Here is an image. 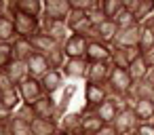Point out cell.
Returning a JSON list of instances; mask_svg holds the SVG:
<instances>
[{
    "instance_id": "6da1fadb",
    "label": "cell",
    "mask_w": 154,
    "mask_h": 135,
    "mask_svg": "<svg viewBox=\"0 0 154 135\" xmlns=\"http://www.w3.org/2000/svg\"><path fill=\"white\" fill-rule=\"evenodd\" d=\"M108 91H110V97H127L133 89V80L129 76L127 70H120V68H112L110 72V78H108Z\"/></svg>"
},
{
    "instance_id": "7a4b0ae2",
    "label": "cell",
    "mask_w": 154,
    "mask_h": 135,
    "mask_svg": "<svg viewBox=\"0 0 154 135\" xmlns=\"http://www.w3.org/2000/svg\"><path fill=\"white\" fill-rule=\"evenodd\" d=\"M125 108H129V103L125 101V97H108L93 114H95L103 124H114L118 112L125 110Z\"/></svg>"
},
{
    "instance_id": "3957f363",
    "label": "cell",
    "mask_w": 154,
    "mask_h": 135,
    "mask_svg": "<svg viewBox=\"0 0 154 135\" xmlns=\"http://www.w3.org/2000/svg\"><path fill=\"white\" fill-rule=\"evenodd\" d=\"M68 30L70 34H76V36H85L87 40H95V30L87 17V13H78V11H72L70 17H68Z\"/></svg>"
},
{
    "instance_id": "277c9868",
    "label": "cell",
    "mask_w": 154,
    "mask_h": 135,
    "mask_svg": "<svg viewBox=\"0 0 154 135\" xmlns=\"http://www.w3.org/2000/svg\"><path fill=\"white\" fill-rule=\"evenodd\" d=\"M108 97H110V91H108L106 84H89V82H85V108L80 112L82 114L85 112H95Z\"/></svg>"
},
{
    "instance_id": "5b68a950",
    "label": "cell",
    "mask_w": 154,
    "mask_h": 135,
    "mask_svg": "<svg viewBox=\"0 0 154 135\" xmlns=\"http://www.w3.org/2000/svg\"><path fill=\"white\" fill-rule=\"evenodd\" d=\"M32 110L36 114V118H42V120H59L61 118V112H59V101L53 97V95H45L40 97L36 103H32Z\"/></svg>"
},
{
    "instance_id": "8992f818",
    "label": "cell",
    "mask_w": 154,
    "mask_h": 135,
    "mask_svg": "<svg viewBox=\"0 0 154 135\" xmlns=\"http://www.w3.org/2000/svg\"><path fill=\"white\" fill-rule=\"evenodd\" d=\"M45 2V19H53V21H68L72 9H70V0H42Z\"/></svg>"
},
{
    "instance_id": "52a82bcc",
    "label": "cell",
    "mask_w": 154,
    "mask_h": 135,
    "mask_svg": "<svg viewBox=\"0 0 154 135\" xmlns=\"http://www.w3.org/2000/svg\"><path fill=\"white\" fill-rule=\"evenodd\" d=\"M19 95H21V99H23V103H36L40 97H45L47 93H45V89H42V84H40V80L38 78H28V80H23L19 87Z\"/></svg>"
},
{
    "instance_id": "ba28073f",
    "label": "cell",
    "mask_w": 154,
    "mask_h": 135,
    "mask_svg": "<svg viewBox=\"0 0 154 135\" xmlns=\"http://www.w3.org/2000/svg\"><path fill=\"white\" fill-rule=\"evenodd\" d=\"M40 32L47 34V36H51V38H55L61 44L70 38V30H68L66 21H53V19H45L42 17L40 19Z\"/></svg>"
},
{
    "instance_id": "9c48e42d",
    "label": "cell",
    "mask_w": 154,
    "mask_h": 135,
    "mask_svg": "<svg viewBox=\"0 0 154 135\" xmlns=\"http://www.w3.org/2000/svg\"><path fill=\"white\" fill-rule=\"evenodd\" d=\"M15 32H17V38L32 40L36 34H40V19L26 17V15H17L15 17Z\"/></svg>"
},
{
    "instance_id": "30bf717a",
    "label": "cell",
    "mask_w": 154,
    "mask_h": 135,
    "mask_svg": "<svg viewBox=\"0 0 154 135\" xmlns=\"http://www.w3.org/2000/svg\"><path fill=\"white\" fill-rule=\"evenodd\" d=\"M141 55L139 49H120V47H112V68H120V70H129V66Z\"/></svg>"
},
{
    "instance_id": "8fae6325",
    "label": "cell",
    "mask_w": 154,
    "mask_h": 135,
    "mask_svg": "<svg viewBox=\"0 0 154 135\" xmlns=\"http://www.w3.org/2000/svg\"><path fill=\"white\" fill-rule=\"evenodd\" d=\"M87 47H89V40L85 36H76V34H70V38L61 44V49H63L68 59L87 57Z\"/></svg>"
},
{
    "instance_id": "7c38bea8",
    "label": "cell",
    "mask_w": 154,
    "mask_h": 135,
    "mask_svg": "<svg viewBox=\"0 0 154 135\" xmlns=\"http://www.w3.org/2000/svg\"><path fill=\"white\" fill-rule=\"evenodd\" d=\"M63 76L70 80H85L87 72H89V59L87 57H76V59H68L63 66Z\"/></svg>"
},
{
    "instance_id": "4fadbf2b",
    "label": "cell",
    "mask_w": 154,
    "mask_h": 135,
    "mask_svg": "<svg viewBox=\"0 0 154 135\" xmlns=\"http://www.w3.org/2000/svg\"><path fill=\"white\" fill-rule=\"evenodd\" d=\"M110 72H112V63L110 61L89 63V72H87L85 82H89V84H108Z\"/></svg>"
},
{
    "instance_id": "5bb4252c",
    "label": "cell",
    "mask_w": 154,
    "mask_h": 135,
    "mask_svg": "<svg viewBox=\"0 0 154 135\" xmlns=\"http://www.w3.org/2000/svg\"><path fill=\"white\" fill-rule=\"evenodd\" d=\"M80 122H82V112H66L57 124H59V135H80Z\"/></svg>"
},
{
    "instance_id": "9a60e30c",
    "label": "cell",
    "mask_w": 154,
    "mask_h": 135,
    "mask_svg": "<svg viewBox=\"0 0 154 135\" xmlns=\"http://www.w3.org/2000/svg\"><path fill=\"white\" fill-rule=\"evenodd\" d=\"M139 38H141V26L137 23L133 28L120 30L114 47H120V49H139Z\"/></svg>"
},
{
    "instance_id": "2e32d148",
    "label": "cell",
    "mask_w": 154,
    "mask_h": 135,
    "mask_svg": "<svg viewBox=\"0 0 154 135\" xmlns=\"http://www.w3.org/2000/svg\"><path fill=\"white\" fill-rule=\"evenodd\" d=\"M63 82H66V76H63L61 70H49V72L40 78V84H42L45 93H47V95H53V97L63 89Z\"/></svg>"
},
{
    "instance_id": "e0dca14e",
    "label": "cell",
    "mask_w": 154,
    "mask_h": 135,
    "mask_svg": "<svg viewBox=\"0 0 154 135\" xmlns=\"http://www.w3.org/2000/svg\"><path fill=\"white\" fill-rule=\"evenodd\" d=\"M137 124H139V122H137V118H135L133 108H125V110H120V112H118V116H116V120H114V129H116V133H118V135L133 133Z\"/></svg>"
},
{
    "instance_id": "ac0fdd59",
    "label": "cell",
    "mask_w": 154,
    "mask_h": 135,
    "mask_svg": "<svg viewBox=\"0 0 154 135\" xmlns=\"http://www.w3.org/2000/svg\"><path fill=\"white\" fill-rule=\"evenodd\" d=\"M87 59H89V63L110 61V59H112V47H108V44H103V42H99V40H89Z\"/></svg>"
},
{
    "instance_id": "d6986e66",
    "label": "cell",
    "mask_w": 154,
    "mask_h": 135,
    "mask_svg": "<svg viewBox=\"0 0 154 135\" xmlns=\"http://www.w3.org/2000/svg\"><path fill=\"white\" fill-rule=\"evenodd\" d=\"M118 26L112 21V19H106L97 30H95V40H99V42H103V44H108V47H114V42H116V38H118Z\"/></svg>"
},
{
    "instance_id": "ffe728a7",
    "label": "cell",
    "mask_w": 154,
    "mask_h": 135,
    "mask_svg": "<svg viewBox=\"0 0 154 135\" xmlns=\"http://www.w3.org/2000/svg\"><path fill=\"white\" fill-rule=\"evenodd\" d=\"M32 47H34L36 53L51 55V53H55V51L61 49V42H57L55 38H51V36H47V34L40 32V34H36V36L32 38Z\"/></svg>"
},
{
    "instance_id": "44dd1931",
    "label": "cell",
    "mask_w": 154,
    "mask_h": 135,
    "mask_svg": "<svg viewBox=\"0 0 154 135\" xmlns=\"http://www.w3.org/2000/svg\"><path fill=\"white\" fill-rule=\"evenodd\" d=\"M28 70H30V76H32V78H38V80H40V78L51 70L47 55H42V53H34V55L28 59Z\"/></svg>"
},
{
    "instance_id": "7402d4cb",
    "label": "cell",
    "mask_w": 154,
    "mask_h": 135,
    "mask_svg": "<svg viewBox=\"0 0 154 135\" xmlns=\"http://www.w3.org/2000/svg\"><path fill=\"white\" fill-rule=\"evenodd\" d=\"M17 11H19V15L34 17V19H42L45 2H42V0H17Z\"/></svg>"
},
{
    "instance_id": "603a6c76",
    "label": "cell",
    "mask_w": 154,
    "mask_h": 135,
    "mask_svg": "<svg viewBox=\"0 0 154 135\" xmlns=\"http://www.w3.org/2000/svg\"><path fill=\"white\" fill-rule=\"evenodd\" d=\"M133 112H135V118L137 122H152L154 120V101L152 99H137L133 106Z\"/></svg>"
},
{
    "instance_id": "cb8c5ba5",
    "label": "cell",
    "mask_w": 154,
    "mask_h": 135,
    "mask_svg": "<svg viewBox=\"0 0 154 135\" xmlns=\"http://www.w3.org/2000/svg\"><path fill=\"white\" fill-rule=\"evenodd\" d=\"M5 72H7V76L11 78V82H13L15 87H19L23 80H28V78H30L28 61H17V59H15V61H13V63L5 70Z\"/></svg>"
},
{
    "instance_id": "d4e9b609",
    "label": "cell",
    "mask_w": 154,
    "mask_h": 135,
    "mask_svg": "<svg viewBox=\"0 0 154 135\" xmlns=\"http://www.w3.org/2000/svg\"><path fill=\"white\" fill-rule=\"evenodd\" d=\"M129 76H131V80H133V84L135 82H141V80H146L148 78V74H150V68H148V63H146V59H143V55H139L131 66H129Z\"/></svg>"
},
{
    "instance_id": "484cf974",
    "label": "cell",
    "mask_w": 154,
    "mask_h": 135,
    "mask_svg": "<svg viewBox=\"0 0 154 135\" xmlns=\"http://www.w3.org/2000/svg\"><path fill=\"white\" fill-rule=\"evenodd\" d=\"M34 53H36V51H34V47H32V40H28V38H17V40L13 42V55H15L17 61H28Z\"/></svg>"
},
{
    "instance_id": "4316f807",
    "label": "cell",
    "mask_w": 154,
    "mask_h": 135,
    "mask_svg": "<svg viewBox=\"0 0 154 135\" xmlns=\"http://www.w3.org/2000/svg\"><path fill=\"white\" fill-rule=\"evenodd\" d=\"M103 127V122L93 114V112H85L82 114V122H80V135H97L99 129Z\"/></svg>"
},
{
    "instance_id": "83f0119b",
    "label": "cell",
    "mask_w": 154,
    "mask_h": 135,
    "mask_svg": "<svg viewBox=\"0 0 154 135\" xmlns=\"http://www.w3.org/2000/svg\"><path fill=\"white\" fill-rule=\"evenodd\" d=\"M32 135H59V124L55 120L36 118L32 122Z\"/></svg>"
},
{
    "instance_id": "f1b7e54d",
    "label": "cell",
    "mask_w": 154,
    "mask_h": 135,
    "mask_svg": "<svg viewBox=\"0 0 154 135\" xmlns=\"http://www.w3.org/2000/svg\"><path fill=\"white\" fill-rule=\"evenodd\" d=\"M17 40V32H15V21L0 15V42H15Z\"/></svg>"
},
{
    "instance_id": "f546056e",
    "label": "cell",
    "mask_w": 154,
    "mask_h": 135,
    "mask_svg": "<svg viewBox=\"0 0 154 135\" xmlns=\"http://www.w3.org/2000/svg\"><path fill=\"white\" fill-rule=\"evenodd\" d=\"M0 101H2L11 112H15V110L23 103V99H21V95H19V89H17V87L2 91V93H0Z\"/></svg>"
},
{
    "instance_id": "4dcf8cb0",
    "label": "cell",
    "mask_w": 154,
    "mask_h": 135,
    "mask_svg": "<svg viewBox=\"0 0 154 135\" xmlns=\"http://www.w3.org/2000/svg\"><path fill=\"white\" fill-rule=\"evenodd\" d=\"M139 51H141V55H143V53H150V51H154V28H152L150 23H141Z\"/></svg>"
},
{
    "instance_id": "1f68e13d",
    "label": "cell",
    "mask_w": 154,
    "mask_h": 135,
    "mask_svg": "<svg viewBox=\"0 0 154 135\" xmlns=\"http://www.w3.org/2000/svg\"><path fill=\"white\" fill-rule=\"evenodd\" d=\"M133 17L137 19V23H146L150 17H154V0H139V7L133 13Z\"/></svg>"
},
{
    "instance_id": "d6a6232c",
    "label": "cell",
    "mask_w": 154,
    "mask_h": 135,
    "mask_svg": "<svg viewBox=\"0 0 154 135\" xmlns=\"http://www.w3.org/2000/svg\"><path fill=\"white\" fill-rule=\"evenodd\" d=\"M122 9H125L122 0H101V11H103L106 19H114Z\"/></svg>"
},
{
    "instance_id": "836d02e7",
    "label": "cell",
    "mask_w": 154,
    "mask_h": 135,
    "mask_svg": "<svg viewBox=\"0 0 154 135\" xmlns=\"http://www.w3.org/2000/svg\"><path fill=\"white\" fill-rule=\"evenodd\" d=\"M7 129H9V135H32V124L23 122L19 118H11Z\"/></svg>"
},
{
    "instance_id": "e575fe53",
    "label": "cell",
    "mask_w": 154,
    "mask_h": 135,
    "mask_svg": "<svg viewBox=\"0 0 154 135\" xmlns=\"http://www.w3.org/2000/svg\"><path fill=\"white\" fill-rule=\"evenodd\" d=\"M15 61V55H13V42H0V70H7L11 63Z\"/></svg>"
},
{
    "instance_id": "d590c367",
    "label": "cell",
    "mask_w": 154,
    "mask_h": 135,
    "mask_svg": "<svg viewBox=\"0 0 154 135\" xmlns=\"http://www.w3.org/2000/svg\"><path fill=\"white\" fill-rule=\"evenodd\" d=\"M116 26H118V30H127V28H133V26H137V19L133 17V13H129L127 9H122L114 19H112Z\"/></svg>"
},
{
    "instance_id": "8d00e7d4",
    "label": "cell",
    "mask_w": 154,
    "mask_h": 135,
    "mask_svg": "<svg viewBox=\"0 0 154 135\" xmlns=\"http://www.w3.org/2000/svg\"><path fill=\"white\" fill-rule=\"evenodd\" d=\"M13 118H19V120H23V122H34L36 120V114H34V110H32V106L30 103H21L15 112H13Z\"/></svg>"
},
{
    "instance_id": "74e56055",
    "label": "cell",
    "mask_w": 154,
    "mask_h": 135,
    "mask_svg": "<svg viewBox=\"0 0 154 135\" xmlns=\"http://www.w3.org/2000/svg\"><path fill=\"white\" fill-rule=\"evenodd\" d=\"M97 5H99V0H70V9L78 11V13H89Z\"/></svg>"
},
{
    "instance_id": "f35d334b",
    "label": "cell",
    "mask_w": 154,
    "mask_h": 135,
    "mask_svg": "<svg viewBox=\"0 0 154 135\" xmlns=\"http://www.w3.org/2000/svg\"><path fill=\"white\" fill-rule=\"evenodd\" d=\"M47 59H49L51 70H63V66H66V61H68V57H66L63 49H59V51H55V53L47 55Z\"/></svg>"
},
{
    "instance_id": "ab89813d",
    "label": "cell",
    "mask_w": 154,
    "mask_h": 135,
    "mask_svg": "<svg viewBox=\"0 0 154 135\" xmlns=\"http://www.w3.org/2000/svg\"><path fill=\"white\" fill-rule=\"evenodd\" d=\"M87 17H89V21H91L93 28H99V26L106 21V15H103V11H101V2H99L95 9H91V11L87 13Z\"/></svg>"
},
{
    "instance_id": "60d3db41",
    "label": "cell",
    "mask_w": 154,
    "mask_h": 135,
    "mask_svg": "<svg viewBox=\"0 0 154 135\" xmlns=\"http://www.w3.org/2000/svg\"><path fill=\"white\" fill-rule=\"evenodd\" d=\"M135 135H154V124L152 122H141L135 127Z\"/></svg>"
},
{
    "instance_id": "b9f144b4",
    "label": "cell",
    "mask_w": 154,
    "mask_h": 135,
    "mask_svg": "<svg viewBox=\"0 0 154 135\" xmlns=\"http://www.w3.org/2000/svg\"><path fill=\"white\" fill-rule=\"evenodd\" d=\"M11 118H13V112H11L2 101H0V124H9Z\"/></svg>"
},
{
    "instance_id": "7bdbcfd3",
    "label": "cell",
    "mask_w": 154,
    "mask_h": 135,
    "mask_svg": "<svg viewBox=\"0 0 154 135\" xmlns=\"http://www.w3.org/2000/svg\"><path fill=\"white\" fill-rule=\"evenodd\" d=\"M15 84L11 82V78L7 76V72L5 70H0V93H2V91H7V89H13Z\"/></svg>"
},
{
    "instance_id": "ee69618b",
    "label": "cell",
    "mask_w": 154,
    "mask_h": 135,
    "mask_svg": "<svg viewBox=\"0 0 154 135\" xmlns=\"http://www.w3.org/2000/svg\"><path fill=\"white\" fill-rule=\"evenodd\" d=\"M97 135H118V133H116L114 124H103V127L99 129V133H97Z\"/></svg>"
},
{
    "instance_id": "f6af8a7d",
    "label": "cell",
    "mask_w": 154,
    "mask_h": 135,
    "mask_svg": "<svg viewBox=\"0 0 154 135\" xmlns=\"http://www.w3.org/2000/svg\"><path fill=\"white\" fill-rule=\"evenodd\" d=\"M143 59H146L148 68L152 70V68H154V51H150V53H143Z\"/></svg>"
},
{
    "instance_id": "bcb514c9",
    "label": "cell",
    "mask_w": 154,
    "mask_h": 135,
    "mask_svg": "<svg viewBox=\"0 0 154 135\" xmlns=\"http://www.w3.org/2000/svg\"><path fill=\"white\" fill-rule=\"evenodd\" d=\"M0 135H9V129H7V124H0Z\"/></svg>"
},
{
    "instance_id": "7dc6e473",
    "label": "cell",
    "mask_w": 154,
    "mask_h": 135,
    "mask_svg": "<svg viewBox=\"0 0 154 135\" xmlns=\"http://www.w3.org/2000/svg\"><path fill=\"white\" fill-rule=\"evenodd\" d=\"M146 23H150V26H152V28H154V17H150V19H148V21H146Z\"/></svg>"
},
{
    "instance_id": "c3c4849f",
    "label": "cell",
    "mask_w": 154,
    "mask_h": 135,
    "mask_svg": "<svg viewBox=\"0 0 154 135\" xmlns=\"http://www.w3.org/2000/svg\"><path fill=\"white\" fill-rule=\"evenodd\" d=\"M125 135H135V131H133V133H125Z\"/></svg>"
},
{
    "instance_id": "681fc988",
    "label": "cell",
    "mask_w": 154,
    "mask_h": 135,
    "mask_svg": "<svg viewBox=\"0 0 154 135\" xmlns=\"http://www.w3.org/2000/svg\"><path fill=\"white\" fill-rule=\"evenodd\" d=\"M0 15H2V7H0Z\"/></svg>"
},
{
    "instance_id": "f907efd6",
    "label": "cell",
    "mask_w": 154,
    "mask_h": 135,
    "mask_svg": "<svg viewBox=\"0 0 154 135\" xmlns=\"http://www.w3.org/2000/svg\"><path fill=\"white\" fill-rule=\"evenodd\" d=\"M152 124H154V120H152Z\"/></svg>"
}]
</instances>
